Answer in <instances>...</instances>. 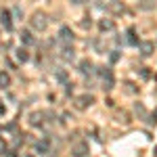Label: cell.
<instances>
[{
    "label": "cell",
    "instance_id": "obj_19",
    "mask_svg": "<svg viewBox=\"0 0 157 157\" xmlns=\"http://www.w3.org/2000/svg\"><path fill=\"white\" fill-rule=\"evenodd\" d=\"M124 86H126V92H128V94H136V92H138V88H136L132 82H126Z\"/></svg>",
    "mask_w": 157,
    "mask_h": 157
},
{
    "label": "cell",
    "instance_id": "obj_18",
    "mask_svg": "<svg viewBox=\"0 0 157 157\" xmlns=\"http://www.w3.org/2000/svg\"><path fill=\"white\" fill-rule=\"evenodd\" d=\"M57 80L63 82V84H67V71L65 69H57Z\"/></svg>",
    "mask_w": 157,
    "mask_h": 157
},
{
    "label": "cell",
    "instance_id": "obj_1",
    "mask_svg": "<svg viewBox=\"0 0 157 157\" xmlns=\"http://www.w3.org/2000/svg\"><path fill=\"white\" fill-rule=\"evenodd\" d=\"M29 23H32V27H34V29H38V32H44V29L48 27V17H46L42 11H38V13H34V15H32Z\"/></svg>",
    "mask_w": 157,
    "mask_h": 157
},
{
    "label": "cell",
    "instance_id": "obj_5",
    "mask_svg": "<svg viewBox=\"0 0 157 157\" xmlns=\"http://www.w3.org/2000/svg\"><path fill=\"white\" fill-rule=\"evenodd\" d=\"M59 40L63 42V44H67V46L73 42V32L67 27V25H63V27L59 29Z\"/></svg>",
    "mask_w": 157,
    "mask_h": 157
},
{
    "label": "cell",
    "instance_id": "obj_17",
    "mask_svg": "<svg viewBox=\"0 0 157 157\" xmlns=\"http://www.w3.org/2000/svg\"><path fill=\"white\" fill-rule=\"evenodd\" d=\"M15 55H17V61H19V63H25V61L29 59V55H27V50H25V48H17Z\"/></svg>",
    "mask_w": 157,
    "mask_h": 157
},
{
    "label": "cell",
    "instance_id": "obj_8",
    "mask_svg": "<svg viewBox=\"0 0 157 157\" xmlns=\"http://www.w3.org/2000/svg\"><path fill=\"white\" fill-rule=\"evenodd\" d=\"M138 44H140V55H143V57H151V55H153V50H155V44H153L151 40L138 42Z\"/></svg>",
    "mask_w": 157,
    "mask_h": 157
},
{
    "label": "cell",
    "instance_id": "obj_2",
    "mask_svg": "<svg viewBox=\"0 0 157 157\" xmlns=\"http://www.w3.org/2000/svg\"><path fill=\"white\" fill-rule=\"evenodd\" d=\"M0 25H2L6 32L13 29V17H11V11H9V9H2V11H0Z\"/></svg>",
    "mask_w": 157,
    "mask_h": 157
},
{
    "label": "cell",
    "instance_id": "obj_6",
    "mask_svg": "<svg viewBox=\"0 0 157 157\" xmlns=\"http://www.w3.org/2000/svg\"><path fill=\"white\" fill-rule=\"evenodd\" d=\"M71 153L73 157H86L90 153V147H88V143H78V145H73Z\"/></svg>",
    "mask_w": 157,
    "mask_h": 157
},
{
    "label": "cell",
    "instance_id": "obj_20",
    "mask_svg": "<svg viewBox=\"0 0 157 157\" xmlns=\"http://www.w3.org/2000/svg\"><path fill=\"white\" fill-rule=\"evenodd\" d=\"M120 61V50H111V63H117Z\"/></svg>",
    "mask_w": 157,
    "mask_h": 157
},
{
    "label": "cell",
    "instance_id": "obj_4",
    "mask_svg": "<svg viewBox=\"0 0 157 157\" xmlns=\"http://www.w3.org/2000/svg\"><path fill=\"white\" fill-rule=\"evenodd\" d=\"M113 86H115V78H113V71L107 67V71L103 73V86H101V88L109 92V90H113Z\"/></svg>",
    "mask_w": 157,
    "mask_h": 157
},
{
    "label": "cell",
    "instance_id": "obj_13",
    "mask_svg": "<svg viewBox=\"0 0 157 157\" xmlns=\"http://www.w3.org/2000/svg\"><path fill=\"white\" fill-rule=\"evenodd\" d=\"M11 86V75L6 71H0V88L4 90V88H9Z\"/></svg>",
    "mask_w": 157,
    "mask_h": 157
},
{
    "label": "cell",
    "instance_id": "obj_23",
    "mask_svg": "<svg viewBox=\"0 0 157 157\" xmlns=\"http://www.w3.org/2000/svg\"><path fill=\"white\" fill-rule=\"evenodd\" d=\"M140 75H143V80H149V78H151V73H149L147 67H140Z\"/></svg>",
    "mask_w": 157,
    "mask_h": 157
},
{
    "label": "cell",
    "instance_id": "obj_7",
    "mask_svg": "<svg viewBox=\"0 0 157 157\" xmlns=\"http://www.w3.org/2000/svg\"><path fill=\"white\" fill-rule=\"evenodd\" d=\"M34 149H36L38 155H46V153L50 151V140L48 138H42V140H38L36 145H34Z\"/></svg>",
    "mask_w": 157,
    "mask_h": 157
},
{
    "label": "cell",
    "instance_id": "obj_11",
    "mask_svg": "<svg viewBox=\"0 0 157 157\" xmlns=\"http://www.w3.org/2000/svg\"><path fill=\"white\" fill-rule=\"evenodd\" d=\"M98 29L101 32H111V29H115V21L113 19H101L98 21Z\"/></svg>",
    "mask_w": 157,
    "mask_h": 157
},
{
    "label": "cell",
    "instance_id": "obj_14",
    "mask_svg": "<svg viewBox=\"0 0 157 157\" xmlns=\"http://www.w3.org/2000/svg\"><path fill=\"white\" fill-rule=\"evenodd\" d=\"M42 117H44V113H42V111L32 113V115H29V124H32V126H40V124H42Z\"/></svg>",
    "mask_w": 157,
    "mask_h": 157
},
{
    "label": "cell",
    "instance_id": "obj_25",
    "mask_svg": "<svg viewBox=\"0 0 157 157\" xmlns=\"http://www.w3.org/2000/svg\"><path fill=\"white\" fill-rule=\"evenodd\" d=\"M140 6H143V9H153V6H155V4H153V2H149V0H145V2H143V4H140Z\"/></svg>",
    "mask_w": 157,
    "mask_h": 157
},
{
    "label": "cell",
    "instance_id": "obj_16",
    "mask_svg": "<svg viewBox=\"0 0 157 157\" xmlns=\"http://www.w3.org/2000/svg\"><path fill=\"white\" fill-rule=\"evenodd\" d=\"M107 9L120 15V13H124V4H121V2H115V0H113V2H109V4H107Z\"/></svg>",
    "mask_w": 157,
    "mask_h": 157
},
{
    "label": "cell",
    "instance_id": "obj_15",
    "mask_svg": "<svg viewBox=\"0 0 157 157\" xmlns=\"http://www.w3.org/2000/svg\"><path fill=\"white\" fill-rule=\"evenodd\" d=\"M80 71L82 73H92V61H88V59L80 61Z\"/></svg>",
    "mask_w": 157,
    "mask_h": 157
},
{
    "label": "cell",
    "instance_id": "obj_22",
    "mask_svg": "<svg viewBox=\"0 0 157 157\" xmlns=\"http://www.w3.org/2000/svg\"><path fill=\"white\" fill-rule=\"evenodd\" d=\"M13 145H15V147L23 145V134H17V138H15V140H13Z\"/></svg>",
    "mask_w": 157,
    "mask_h": 157
},
{
    "label": "cell",
    "instance_id": "obj_12",
    "mask_svg": "<svg viewBox=\"0 0 157 157\" xmlns=\"http://www.w3.org/2000/svg\"><path fill=\"white\" fill-rule=\"evenodd\" d=\"M73 57H75V50L71 48V46H63V50H61V59L63 61H73Z\"/></svg>",
    "mask_w": 157,
    "mask_h": 157
},
{
    "label": "cell",
    "instance_id": "obj_31",
    "mask_svg": "<svg viewBox=\"0 0 157 157\" xmlns=\"http://www.w3.org/2000/svg\"><path fill=\"white\" fill-rule=\"evenodd\" d=\"M155 157H157V147H155Z\"/></svg>",
    "mask_w": 157,
    "mask_h": 157
},
{
    "label": "cell",
    "instance_id": "obj_21",
    "mask_svg": "<svg viewBox=\"0 0 157 157\" xmlns=\"http://www.w3.org/2000/svg\"><path fill=\"white\" fill-rule=\"evenodd\" d=\"M6 151H9V145H6V143H4V140L0 138V155H4Z\"/></svg>",
    "mask_w": 157,
    "mask_h": 157
},
{
    "label": "cell",
    "instance_id": "obj_27",
    "mask_svg": "<svg viewBox=\"0 0 157 157\" xmlns=\"http://www.w3.org/2000/svg\"><path fill=\"white\" fill-rule=\"evenodd\" d=\"M4 113H6V107H4V103L0 101V115H4Z\"/></svg>",
    "mask_w": 157,
    "mask_h": 157
},
{
    "label": "cell",
    "instance_id": "obj_3",
    "mask_svg": "<svg viewBox=\"0 0 157 157\" xmlns=\"http://www.w3.org/2000/svg\"><path fill=\"white\" fill-rule=\"evenodd\" d=\"M94 103V97L92 94H82V97L75 98V107L80 109V111H84V109H88L90 105Z\"/></svg>",
    "mask_w": 157,
    "mask_h": 157
},
{
    "label": "cell",
    "instance_id": "obj_28",
    "mask_svg": "<svg viewBox=\"0 0 157 157\" xmlns=\"http://www.w3.org/2000/svg\"><path fill=\"white\" fill-rule=\"evenodd\" d=\"M82 27H90V19H88V17H86L84 21H82Z\"/></svg>",
    "mask_w": 157,
    "mask_h": 157
},
{
    "label": "cell",
    "instance_id": "obj_30",
    "mask_svg": "<svg viewBox=\"0 0 157 157\" xmlns=\"http://www.w3.org/2000/svg\"><path fill=\"white\" fill-rule=\"evenodd\" d=\"M6 157H19V155H17L15 151H6Z\"/></svg>",
    "mask_w": 157,
    "mask_h": 157
},
{
    "label": "cell",
    "instance_id": "obj_29",
    "mask_svg": "<svg viewBox=\"0 0 157 157\" xmlns=\"http://www.w3.org/2000/svg\"><path fill=\"white\" fill-rule=\"evenodd\" d=\"M149 121H151V124H157V111L153 113V115H151V120H149Z\"/></svg>",
    "mask_w": 157,
    "mask_h": 157
},
{
    "label": "cell",
    "instance_id": "obj_26",
    "mask_svg": "<svg viewBox=\"0 0 157 157\" xmlns=\"http://www.w3.org/2000/svg\"><path fill=\"white\" fill-rule=\"evenodd\" d=\"M136 113H140V115H145V107H143V105H138V103H136Z\"/></svg>",
    "mask_w": 157,
    "mask_h": 157
},
{
    "label": "cell",
    "instance_id": "obj_24",
    "mask_svg": "<svg viewBox=\"0 0 157 157\" xmlns=\"http://www.w3.org/2000/svg\"><path fill=\"white\" fill-rule=\"evenodd\" d=\"M4 130H6V132H15V130H17V121H11V124H9Z\"/></svg>",
    "mask_w": 157,
    "mask_h": 157
},
{
    "label": "cell",
    "instance_id": "obj_9",
    "mask_svg": "<svg viewBox=\"0 0 157 157\" xmlns=\"http://www.w3.org/2000/svg\"><path fill=\"white\" fill-rule=\"evenodd\" d=\"M19 38H21V42H23L25 46H32V44L36 42V40H34V36H32V32H29V29H21V32H19Z\"/></svg>",
    "mask_w": 157,
    "mask_h": 157
},
{
    "label": "cell",
    "instance_id": "obj_32",
    "mask_svg": "<svg viewBox=\"0 0 157 157\" xmlns=\"http://www.w3.org/2000/svg\"><path fill=\"white\" fill-rule=\"evenodd\" d=\"M25 157H32V155H25Z\"/></svg>",
    "mask_w": 157,
    "mask_h": 157
},
{
    "label": "cell",
    "instance_id": "obj_10",
    "mask_svg": "<svg viewBox=\"0 0 157 157\" xmlns=\"http://www.w3.org/2000/svg\"><path fill=\"white\" fill-rule=\"evenodd\" d=\"M126 42L130 44V46H138V36H136V27H128V32H126Z\"/></svg>",
    "mask_w": 157,
    "mask_h": 157
}]
</instances>
